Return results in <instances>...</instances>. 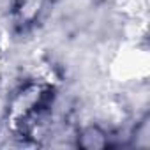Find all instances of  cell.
<instances>
[{"label": "cell", "mask_w": 150, "mask_h": 150, "mask_svg": "<svg viewBox=\"0 0 150 150\" xmlns=\"http://www.w3.org/2000/svg\"><path fill=\"white\" fill-rule=\"evenodd\" d=\"M51 104V88L44 81H28L21 85L9 106L7 120L9 125L18 132H27L35 127V122L41 120L46 113V108Z\"/></svg>", "instance_id": "7a4b0ae2"}, {"label": "cell", "mask_w": 150, "mask_h": 150, "mask_svg": "<svg viewBox=\"0 0 150 150\" xmlns=\"http://www.w3.org/2000/svg\"><path fill=\"white\" fill-rule=\"evenodd\" d=\"M108 74L118 85H141L150 76V51L145 41L129 37L122 41L108 60Z\"/></svg>", "instance_id": "6da1fadb"}, {"label": "cell", "mask_w": 150, "mask_h": 150, "mask_svg": "<svg viewBox=\"0 0 150 150\" xmlns=\"http://www.w3.org/2000/svg\"><path fill=\"white\" fill-rule=\"evenodd\" d=\"M48 2L50 0H18L16 13H18L21 21L30 23L42 13V9L46 7Z\"/></svg>", "instance_id": "3957f363"}, {"label": "cell", "mask_w": 150, "mask_h": 150, "mask_svg": "<svg viewBox=\"0 0 150 150\" xmlns=\"http://www.w3.org/2000/svg\"><path fill=\"white\" fill-rule=\"evenodd\" d=\"M2 74H4V51L0 48V80H2Z\"/></svg>", "instance_id": "277c9868"}]
</instances>
